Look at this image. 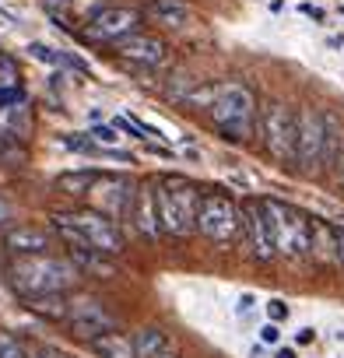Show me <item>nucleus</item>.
<instances>
[{
  "label": "nucleus",
  "instance_id": "1",
  "mask_svg": "<svg viewBox=\"0 0 344 358\" xmlns=\"http://www.w3.org/2000/svg\"><path fill=\"white\" fill-rule=\"evenodd\" d=\"M78 271L71 260L64 257H18L8 264V281L11 288L29 302V299H43V295H67L78 285Z\"/></svg>",
  "mask_w": 344,
  "mask_h": 358
},
{
  "label": "nucleus",
  "instance_id": "9",
  "mask_svg": "<svg viewBox=\"0 0 344 358\" xmlns=\"http://www.w3.org/2000/svg\"><path fill=\"white\" fill-rule=\"evenodd\" d=\"M67 323H71V334L81 337V341H95V337L116 330V320L109 316V309L92 295L67 299Z\"/></svg>",
  "mask_w": 344,
  "mask_h": 358
},
{
  "label": "nucleus",
  "instance_id": "37",
  "mask_svg": "<svg viewBox=\"0 0 344 358\" xmlns=\"http://www.w3.org/2000/svg\"><path fill=\"white\" fill-rule=\"evenodd\" d=\"M0 151H4V141H0Z\"/></svg>",
  "mask_w": 344,
  "mask_h": 358
},
{
  "label": "nucleus",
  "instance_id": "19",
  "mask_svg": "<svg viewBox=\"0 0 344 358\" xmlns=\"http://www.w3.org/2000/svg\"><path fill=\"white\" fill-rule=\"evenodd\" d=\"M88 348L99 355V358H134V348H130V337L120 334V330H109L95 341H88Z\"/></svg>",
  "mask_w": 344,
  "mask_h": 358
},
{
  "label": "nucleus",
  "instance_id": "25",
  "mask_svg": "<svg viewBox=\"0 0 344 358\" xmlns=\"http://www.w3.org/2000/svg\"><path fill=\"white\" fill-rule=\"evenodd\" d=\"M88 141L99 148V144H106V148H116L120 144V134L113 130V127H92L88 130Z\"/></svg>",
  "mask_w": 344,
  "mask_h": 358
},
{
  "label": "nucleus",
  "instance_id": "12",
  "mask_svg": "<svg viewBox=\"0 0 344 358\" xmlns=\"http://www.w3.org/2000/svg\"><path fill=\"white\" fill-rule=\"evenodd\" d=\"M239 218H243V236H246L250 257H257V260H271V257H274V246H271V229H267V218H264L260 201H246V204H239Z\"/></svg>",
  "mask_w": 344,
  "mask_h": 358
},
{
  "label": "nucleus",
  "instance_id": "32",
  "mask_svg": "<svg viewBox=\"0 0 344 358\" xmlns=\"http://www.w3.org/2000/svg\"><path fill=\"white\" fill-rule=\"evenodd\" d=\"M250 306H253V295H243V299H239V313H246Z\"/></svg>",
  "mask_w": 344,
  "mask_h": 358
},
{
  "label": "nucleus",
  "instance_id": "33",
  "mask_svg": "<svg viewBox=\"0 0 344 358\" xmlns=\"http://www.w3.org/2000/svg\"><path fill=\"white\" fill-rule=\"evenodd\" d=\"M29 358H50V351H46V348H32Z\"/></svg>",
  "mask_w": 344,
  "mask_h": 358
},
{
  "label": "nucleus",
  "instance_id": "30",
  "mask_svg": "<svg viewBox=\"0 0 344 358\" xmlns=\"http://www.w3.org/2000/svg\"><path fill=\"white\" fill-rule=\"evenodd\" d=\"M313 341H316V330H309V327H306V330L299 334V344H313Z\"/></svg>",
  "mask_w": 344,
  "mask_h": 358
},
{
  "label": "nucleus",
  "instance_id": "26",
  "mask_svg": "<svg viewBox=\"0 0 344 358\" xmlns=\"http://www.w3.org/2000/svg\"><path fill=\"white\" fill-rule=\"evenodd\" d=\"M267 316H271V323H278V320H288V306L285 302H267Z\"/></svg>",
  "mask_w": 344,
  "mask_h": 358
},
{
  "label": "nucleus",
  "instance_id": "22",
  "mask_svg": "<svg viewBox=\"0 0 344 358\" xmlns=\"http://www.w3.org/2000/svg\"><path fill=\"white\" fill-rule=\"evenodd\" d=\"M29 53L36 57V60H43V64H57V67H81L78 60H71L67 53H57L53 46H46V43H32L29 46Z\"/></svg>",
  "mask_w": 344,
  "mask_h": 358
},
{
  "label": "nucleus",
  "instance_id": "23",
  "mask_svg": "<svg viewBox=\"0 0 344 358\" xmlns=\"http://www.w3.org/2000/svg\"><path fill=\"white\" fill-rule=\"evenodd\" d=\"M18 64L0 53V92H18Z\"/></svg>",
  "mask_w": 344,
  "mask_h": 358
},
{
  "label": "nucleus",
  "instance_id": "11",
  "mask_svg": "<svg viewBox=\"0 0 344 358\" xmlns=\"http://www.w3.org/2000/svg\"><path fill=\"white\" fill-rule=\"evenodd\" d=\"M137 22H141V11H134V8H102L88 18L85 39L88 43H120L123 36L137 32Z\"/></svg>",
  "mask_w": 344,
  "mask_h": 358
},
{
  "label": "nucleus",
  "instance_id": "27",
  "mask_svg": "<svg viewBox=\"0 0 344 358\" xmlns=\"http://www.w3.org/2000/svg\"><path fill=\"white\" fill-rule=\"evenodd\" d=\"M11 218H15V204H11L4 194H0V225H8Z\"/></svg>",
  "mask_w": 344,
  "mask_h": 358
},
{
  "label": "nucleus",
  "instance_id": "7",
  "mask_svg": "<svg viewBox=\"0 0 344 358\" xmlns=\"http://www.w3.org/2000/svg\"><path fill=\"white\" fill-rule=\"evenodd\" d=\"M260 141L278 162H295V113L281 102L260 106Z\"/></svg>",
  "mask_w": 344,
  "mask_h": 358
},
{
  "label": "nucleus",
  "instance_id": "17",
  "mask_svg": "<svg viewBox=\"0 0 344 358\" xmlns=\"http://www.w3.org/2000/svg\"><path fill=\"white\" fill-rule=\"evenodd\" d=\"M144 18H151L158 25H169V29H180L190 18V8L183 4V0H151V4H144Z\"/></svg>",
  "mask_w": 344,
  "mask_h": 358
},
{
  "label": "nucleus",
  "instance_id": "20",
  "mask_svg": "<svg viewBox=\"0 0 344 358\" xmlns=\"http://www.w3.org/2000/svg\"><path fill=\"white\" fill-rule=\"evenodd\" d=\"M32 313L46 316V320H67V295H43V299H29L25 302Z\"/></svg>",
  "mask_w": 344,
  "mask_h": 358
},
{
  "label": "nucleus",
  "instance_id": "4",
  "mask_svg": "<svg viewBox=\"0 0 344 358\" xmlns=\"http://www.w3.org/2000/svg\"><path fill=\"white\" fill-rule=\"evenodd\" d=\"M260 208H264V218L271 229L274 253H285V257L313 253V218L309 215H302L299 208L281 204V201H260Z\"/></svg>",
  "mask_w": 344,
  "mask_h": 358
},
{
  "label": "nucleus",
  "instance_id": "14",
  "mask_svg": "<svg viewBox=\"0 0 344 358\" xmlns=\"http://www.w3.org/2000/svg\"><path fill=\"white\" fill-rule=\"evenodd\" d=\"M4 246L15 257H46L53 246V232L43 225H15L4 232Z\"/></svg>",
  "mask_w": 344,
  "mask_h": 358
},
{
  "label": "nucleus",
  "instance_id": "8",
  "mask_svg": "<svg viewBox=\"0 0 344 358\" xmlns=\"http://www.w3.org/2000/svg\"><path fill=\"white\" fill-rule=\"evenodd\" d=\"M323 151H327V123H323L320 113L302 106L299 116H295V162H299V169L306 176L320 172Z\"/></svg>",
  "mask_w": 344,
  "mask_h": 358
},
{
  "label": "nucleus",
  "instance_id": "31",
  "mask_svg": "<svg viewBox=\"0 0 344 358\" xmlns=\"http://www.w3.org/2000/svg\"><path fill=\"white\" fill-rule=\"evenodd\" d=\"M337 176H341V187H344V151L337 155Z\"/></svg>",
  "mask_w": 344,
  "mask_h": 358
},
{
  "label": "nucleus",
  "instance_id": "15",
  "mask_svg": "<svg viewBox=\"0 0 344 358\" xmlns=\"http://www.w3.org/2000/svg\"><path fill=\"white\" fill-rule=\"evenodd\" d=\"M127 218L134 222V229L148 239H158L162 229H158V218H155V194L151 187H134V201H130V211Z\"/></svg>",
  "mask_w": 344,
  "mask_h": 358
},
{
  "label": "nucleus",
  "instance_id": "29",
  "mask_svg": "<svg viewBox=\"0 0 344 358\" xmlns=\"http://www.w3.org/2000/svg\"><path fill=\"white\" fill-rule=\"evenodd\" d=\"M299 11H302V15H309L313 22H323V18H327V15H323L316 4H309V0H306V4H299Z\"/></svg>",
  "mask_w": 344,
  "mask_h": 358
},
{
  "label": "nucleus",
  "instance_id": "2",
  "mask_svg": "<svg viewBox=\"0 0 344 358\" xmlns=\"http://www.w3.org/2000/svg\"><path fill=\"white\" fill-rule=\"evenodd\" d=\"M155 194V218L158 229L169 236H190L194 232V211L201 201V190L183 176H162Z\"/></svg>",
  "mask_w": 344,
  "mask_h": 358
},
{
  "label": "nucleus",
  "instance_id": "3",
  "mask_svg": "<svg viewBox=\"0 0 344 358\" xmlns=\"http://www.w3.org/2000/svg\"><path fill=\"white\" fill-rule=\"evenodd\" d=\"M53 229L71 246H88V250L106 253V257H116L123 250V232L116 229V222H109L95 211H57Z\"/></svg>",
  "mask_w": 344,
  "mask_h": 358
},
{
  "label": "nucleus",
  "instance_id": "13",
  "mask_svg": "<svg viewBox=\"0 0 344 358\" xmlns=\"http://www.w3.org/2000/svg\"><path fill=\"white\" fill-rule=\"evenodd\" d=\"M116 53L137 67H158L165 60V43L158 36H148V32H130L116 43Z\"/></svg>",
  "mask_w": 344,
  "mask_h": 358
},
{
  "label": "nucleus",
  "instance_id": "16",
  "mask_svg": "<svg viewBox=\"0 0 344 358\" xmlns=\"http://www.w3.org/2000/svg\"><path fill=\"white\" fill-rule=\"evenodd\" d=\"M67 260L74 264L78 274H92V278H113V274H116L113 257L95 253V250H88V246H71V257H67Z\"/></svg>",
  "mask_w": 344,
  "mask_h": 358
},
{
  "label": "nucleus",
  "instance_id": "6",
  "mask_svg": "<svg viewBox=\"0 0 344 358\" xmlns=\"http://www.w3.org/2000/svg\"><path fill=\"white\" fill-rule=\"evenodd\" d=\"M194 232L208 236L211 243H236L243 236V218H239V204L222 194V190H208L197 201L194 211Z\"/></svg>",
  "mask_w": 344,
  "mask_h": 358
},
{
  "label": "nucleus",
  "instance_id": "21",
  "mask_svg": "<svg viewBox=\"0 0 344 358\" xmlns=\"http://www.w3.org/2000/svg\"><path fill=\"white\" fill-rule=\"evenodd\" d=\"M92 183H95V172H64V176L57 179V187H60L64 194H74V197H85Z\"/></svg>",
  "mask_w": 344,
  "mask_h": 358
},
{
  "label": "nucleus",
  "instance_id": "24",
  "mask_svg": "<svg viewBox=\"0 0 344 358\" xmlns=\"http://www.w3.org/2000/svg\"><path fill=\"white\" fill-rule=\"evenodd\" d=\"M0 358H29V348L11 330H0Z\"/></svg>",
  "mask_w": 344,
  "mask_h": 358
},
{
  "label": "nucleus",
  "instance_id": "35",
  "mask_svg": "<svg viewBox=\"0 0 344 358\" xmlns=\"http://www.w3.org/2000/svg\"><path fill=\"white\" fill-rule=\"evenodd\" d=\"M50 358H71V355H64V351H50Z\"/></svg>",
  "mask_w": 344,
  "mask_h": 358
},
{
  "label": "nucleus",
  "instance_id": "5",
  "mask_svg": "<svg viewBox=\"0 0 344 358\" xmlns=\"http://www.w3.org/2000/svg\"><path fill=\"white\" fill-rule=\"evenodd\" d=\"M208 113L225 141H246L253 134L257 99L243 85H215V99H211Z\"/></svg>",
  "mask_w": 344,
  "mask_h": 358
},
{
  "label": "nucleus",
  "instance_id": "10",
  "mask_svg": "<svg viewBox=\"0 0 344 358\" xmlns=\"http://www.w3.org/2000/svg\"><path fill=\"white\" fill-rule=\"evenodd\" d=\"M85 197H92V211L95 215H102V218H127V211H130V201H134V183L127 176H95V183L88 187V194Z\"/></svg>",
  "mask_w": 344,
  "mask_h": 358
},
{
  "label": "nucleus",
  "instance_id": "18",
  "mask_svg": "<svg viewBox=\"0 0 344 358\" xmlns=\"http://www.w3.org/2000/svg\"><path fill=\"white\" fill-rule=\"evenodd\" d=\"M130 348H134V358H155V355L169 351V337H165V330H158V327H141V330L130 337Z\"/></svg>",
  "mask_w": 344,
  "mask_h": 358
},
{
  "label": "nucleus",
  "instance_id": "39",
  "mask_svg": "<svg viewBox=\"0 0 344 358\" xmlns=\"http://www.w3.org/2000/svg\"><path fill=\"white\" fill-rule=\"evenodd\" d=\"M0 109H4V106H0Z\"/></svg>",
  "mask_w": 344,
  "mask_h": 358
},
{
  "label": "nucleus",
  "instance_id": "28",
  "mask_svg": "<svg viewBox=\"0 0 344 358\" xmlns=\"http://www.w3.org/2000/svg\"><path fill=\"white\" fill-rule=\"evenodd\" d=\"M278 337H281V334H278L274 323H264V327H260V341H264V344H278Z\"/></svg>",
  "mask_w": 344,
  "mask_h": 358
},
{
  "label": "nucleus",
  "instance_id": "38",
  "mask_svg": "<svg viewBox=\"0 0 344 358\" xmlns=\"http://www.w3.org/2000/svg\"><path fill=\"white\" fill-rule=\"evenodd\" d=\"M341 15H344V8H341Z\"/></svg>",
  "mask_w": 344,
  "mask_h": 358
},
{
  "label": "nucleus",
  "instance_id": "34",
  "mask_svg": "<svg viewBox=\"0 0 344 358\" xmlns=\"http://www.w3.org/2000/svg\"><path fill=\"white\" fill-rule=\"evenodd\" d=\"M274 358H295V351H292V348H281V351H278Z\"/></svg>",
  "mask_w": 344,
  "mask_h": 358
},
{
  "label": "nucleus",
  "instance_id": "36",
  "mask_svg": "<svg viewBox=\"0 0 344 358\" xmlns=\"http://www.w3.org/2000/svg\"><path fill=\"white\" fill-rule=\"evenodd\" d=\"M155 358H176V355H172V351H162V355H155Z\"/></svg>",
  "mask_w": 344,
  "mask_h": 358
}]
</instances>
